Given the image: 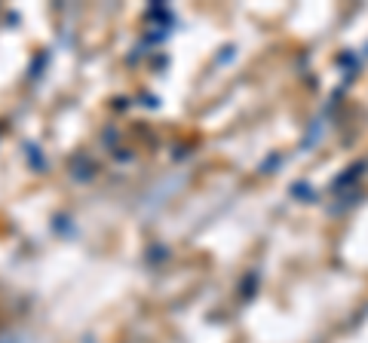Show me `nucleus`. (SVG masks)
I'll return each instance as SVG.
<instances>
[]
</instances>
